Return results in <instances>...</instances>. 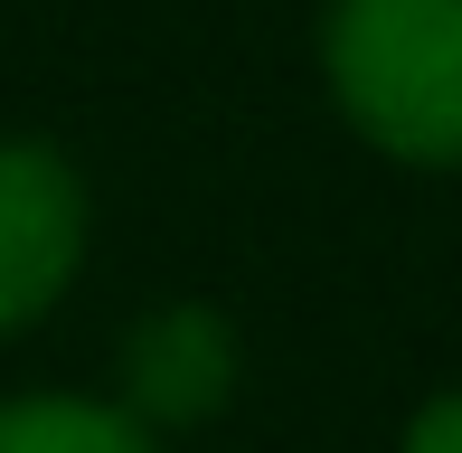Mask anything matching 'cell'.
<instances>
[{"instance_id": "1", "label": "cell", "mask_w": 462, "mask_h": 453, "mask_svg": "<svg viewBox=\"0 0 462 453\" xmlns=\"http://www.w3.org/2000/svg\"><path fill=\"white\" fill-rule=\"evenodd\" d=\"M321 67L387 161L462 171V0H330Z\"/></svg>"}, {"instance_id": "2", "label": "cell", "mask_w": 462, "mask_h": 453, "mask_svg": "<svg viewBox=\"0 0 462 453\" xmlns=\"http://www.w3.org/2000/svg\"><path fill=\"white\" fill-rule=\"evenodd\" d=\"M86 264V180L57 142H0V340L57 312Z\"/></svg>"}, {"instance_id": "3", "label": "cell", "mask_w": 462, "mask_h": 453, "mask_svg": "<svg viewBox=\"0 0 462 453\" xmlns=\"http://www.w3.org/2000/svg\"><path fill=\"white\" fill-rule=\"evenodd\" d=\"M123 387H133L142 425H199L226 406L236 387V331H226L208 302H161L133 340H123Z\"/></svg>"}, {"instance_id": "4", "label": "cell", "mask_w": 462, "mask_h": 453, "mask_svg": "<svg viewBox=\"0 0 462 453\" xmlns=\"http://www.w3.org/2000/svg\"><path fill=\"white\" fill-rule=\"evenodd\" d=\"M0 453H161V444L133 406H104V397H10Z\"/></svg>"}, {"instance_id": "5", "label": "cell", "mask_w": 462, "mask_h": 453, "mask_svg": "<svg viewBox=\"0 0 462 453\" xmlns=\"http://www.w3.org/2000/svg\"><path fill=\"white\" fill-rule=\"evenodd\" d=\"M406 453H462V387H444L406 416Z\"/></svg>"}]
</instances>
